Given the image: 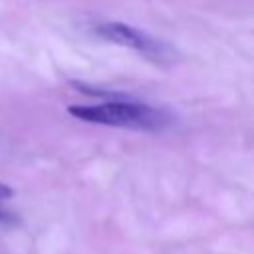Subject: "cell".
Listing matches in <instances>:
<instances>
[{
	"instance_id": "6da1fadb",
	"label": "cell",
	"mask_w": 254,
	"mask_h": 254,
	"mask_svg": "<svg viewBox=\"0 0 254 254\" xmlns=\"http://www.w3.org/2000/svg\"><path fill=\"white\" fill-rule=\"evenodd\" d=\"M67 113L85 123H97L107 127H123L137 131H159L169 123L165 111L141 101H101L93 105H71Z\"/></svg>"
},
{
	"instance_id": "7a4b0ae2",
	"label": "cell",
	"mask_w": 254,
	"mask_h": 254,
	"mask_svg": "<svg viewBox=\"0 0 254 254\" xmlns=\"http://www.w3.org/2000/svg\"><path fill=\"white\" fill-rule=\"evenodd\" d=\"M95 34L111 44L137 50L149 58H163V54H165V46L159 40H155L147 32L133 28L129 24H123V22H101L95 26Z\"/></svg>"
},
{
	"instance_id": "3957f363",
	"label": "cell",
	"mask_w": 254,
	"mask_h": 254,
	"mask_svg": "<svg viewBox=\"0 0 254 254\" xmlns=\"http://www.w3.org/2000/svg\"><path fill=\"white\" fill-rule=\"evenodd\" d=\"M10 194H12V189H10V187H6L4 183H0V200L8 198Z\"/></svg>"
},
{
	"instance_id": "277c9868",
	"label": "cell",
	"mask_w": 254,
	"mask_h": 254,
	"mask_svg": "<svg viewBox=\"0 0 254 254\" xmlns=\"http://www.w3.org/2000/svg\"><path fill=\"white\" fill-rule=\"evenodd\" d=\"M0 218H2V212H0Z\"/></svg>"
}]
</instances>
